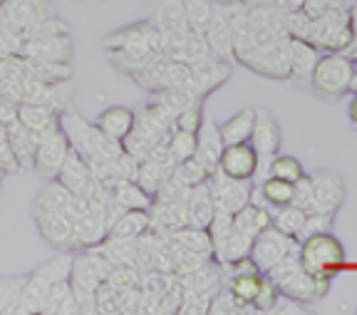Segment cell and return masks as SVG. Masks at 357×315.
I'll list each match as a JSON object with an SVG mask.
<instances>
[{
	"label": "cell",
	"mask_w": 357,
	"mask_h": 315,
	"mask_svg": "<svg viewBox=\"0 0 357 315\" xmlns=\"http://www.w3.org/2000/svg\"><path fill=\"white\" fill-rule=\"evenodd\" d=\"M60 127L67 135V139H70V146L89 167L102 162H114L124 152L122 141L105 135L95 122H87V119L79 117L73 109H65L60 114Z\"/></svg>",
	"instance_id": "6da1fadb"
},
{
	"label": "cell",
	"mask_w": 357,
	"mask_h": 315,
	"mask_svg": "<svg viewBox=\"0 0 357 315\" xmlns=\"http://www.w3.org/2000/svg\"><path fill=\"white\" fill-rule=\"evenodd\" d=\"M268 276L273 278L275 286L280 288V295L296 300L301 305L323 300L330 291V278H315L303 268L301 259H298V248L283 256L273 268L268 270Z\"/></svg>",
	"instance_id": "7a4b0ae2"
},
{
	"label": "cell",
	"mask_w": 357,
	"mask_h": 315,
	"mask_svg": "<svg viewBox=\"0 0 357 315\" xmlns=\"http://www.w3.org/2000/svg\"><path fill=\"white\" fill-rule=\"evenodd\" d=\"M112 263L95 248H79L73 251V266H70V286L77 298L79 313H95V291L100 283L107 281Z\"/></svg>",
	"instance_id": "3957f363"
},
{
	"label": "cell",
	"mask_w": 357,
	"mask_h": 315,
	"mask_svg": "<svg viewBox=\"0 0 357 315\" xmlns=\"http://www.w3.org/2000/svg\"><path fill=\"white\" fill-rule=\"evenodd\" d=\"M357 33L352 25V13L342 6L330 8L320 15L310 17L305 40L325 52H347L355 43Z\"/></svg>",
	"instance_id": "277c9868"
},
{
	"label": "cell",
	"mask_w": 357,
	"mask_h": 315,
	"mask_svg": "<svg viewBox=\"0 0 357 315\" xmlns=\"http://www.w3.org/2000/svg\"><path fill=\"white\" fill-rule=\"evenodd\" d=\"M70 266H73V254L60 251L55 259H50L47 263H43L40 268H35L33 273H28V281L22 286L17 303L13 308V315H35L40 313L45 295L55 286L57 281L70 278Z\"/></svg>",
	"instance_id": "5b68a950"
},
{
	"label": "cell",
	"mask_w": 357,
	"mask_h": 315,
	"mask_svg": "<svg viewBox=\"0 0 357 315\" xmlns=\"http://www.w3.org/2000/svg\"><path fill=\"white\" fill-rule=\"evenodd\" d=\"M298 259L310 276L333 278L335 270L345 266V248L333 231H320L298 241Z\"/></svg>",
	"instance_id": "8992f818"
},
{
	"label": "cell",
	"mask_w": 357,
	"mask_h": 315,
	"mask_svg": "<svg viewBox=\"0 0 357 315\" xmlns=\"http://www.w3.org/2000/svg\"><path fill=\"white\" fill-rule=\"evenodd\" d=\"M352 65H355V60L345 52H323L312 68L310 79H307L312 92L325 97V100H337V97L347 95Z\"/></svg>",
	"instance_id": "52a82bcc"
},
{
	"label": "cell",
	"mask_w": 357,
	"mask_h": 315,
	"mask_svg": "<svg viewBox=\"0 0 357 315\" xmlns=\"http://www.w3.org/2000/svg\"><path fill=\"white\" fill-rule=\"evenodd\" d=\"M288 43L290 35H280L268 45H258L253 50L243 52L236 62L245 65L253 72L271 79H290V62H288Z\"/></svg>",
	"instance_id": "ba28073f"
},
{
	"label": "cell",
	"mask_w": 357,
	"mask_h": 315,
	"mask_svg": "<svg viewBox=\"0 0 357 315\" xmlns=\"http://www.w3.org/2000/svg\"><path fill=\"white\" fill-rule=\"evenodd\" d=\"M30 211H33L38 233L43 236V241L47 246H52L55 251H67V254L77 251V238H75V226L70 216L57 211V208L43 206H33Z\"/></svg>",
	"instance_id": "9c48e42d"
},
{
	"label": "cell",
	"mask_w": 357,
	"mask_h": 315,
	"mask_svg": "<svg viewBox=\"0 0 357 315\" xmlns=\"http://www.w3.org/2000/svg\"><path fill=\"white\" fill-rule=\"evenodd\" d=\"M234 75V65L223 62L218 57H204L199 62L189 65V92L196 100H206L213 90L229 82V77Z\"/></svg>",
	"instance_id": "30bf717a"
},
{
	"label": "cell",
	"mask_w": 357,
	"mask_h": 315,
	"mask_svg": "<svg viewBox=\"0 0 357 315\" xmlns=\"http://www.w3.org/2000/svg\"><path fill=\"white\" fill-rule=\"evenodd\" d=\"M293 248H298L296 238L285 236L280 233L275 226H268L266 231H261L256 238H253V246H251V261L258 266L261 273H268V270L273 268L283 256H288Z\"/></svg>",
	"instance_id": "8fae6325"
},
{
	"label": "cell",
	"mask_w": 357,
	"mask_h": 315,
	"mask_svg": "<svg viewBox=\"0 0 357 315\" xmlns=\"http://www.w3.org/2000/svg\"><path fill=\"white\" fill-rule=\"evenodd\" d=\"M211 55L223 62L236 65V52H234V40H231V3H218L213 0V13L208 20L206 30H204Z\"/></svg>",
	"instance_id": "7c38bea8"
},
{
	"label": "cell",
	"mask_w": 357,
	"mask_h": 315,
	"mask_svg": "<svg viewBox=\"0 0 357 315\" xmlns=\"http://www.w3.org/2000/svg\"><path fill=\"white\" fill-rule=\"evenodd\" d=\"M67 154H70V139H67V135L57 124L55 130L40 135L38 152H35V169L43 176H47V179H55Z\"/></svg>",
	"instance_id": "4fadbf2b"
},
{
	"label": "cell",
	"mask_w": 357,
	"mask_h": 315,
	"mask_svg": "<svg viewBox=\"0 0 357 315\" xmlns=\"http://www.w3.org/2000/svg\"><path fill=\"white\" fill-rule=\"evenodd\" d=\"M312 192H315V211L337 216L345 203V179L335 169H318L310 174Z\"/></svg>",
	"instance_id": "5bb4252c"
},
{
	"label": "cell",
	"mask_w": 357,
	"mask_h": 315,
	"mask_svg": "<svg viewBox=\"0 0 357 315\" xmlns=\"http://www.w3.org/2000/svg\"><path fill=\"white\" fill-rule=\"evenodd\" d=\"M47 15H52L47 0H3L0 3V25L17 33H25L30 25L40 23Z\"/></svg>",
	"instance_id": "9a60e30c"
},
{
	"label": "cell",
	"mask_w": 357,
	"mask_h": 315,
	"mask_svg": "<svg viewBox=\"0 0 357 315\" xmlns=\"http://www.w3.org/2000/svg\"><path fill=\"white\" fill-rule=\"evenodd\" d=\"M258 169V152L251 141H238V144H226L218 159V171H223L231 179L251 181Z\"/></svg>",
	"instance_id": "2e32d148"
},
{
	"label": "cell",
	"mask_w": 357,
	"mask_h": 315,
	"mask_svg": "<svg viewBox=\"0 0 357 315\" xmlns=\"http://www.w3.org/2000/svg\"><path fill=\"white\" fill-rule=\"evenodd\" d=\"M208 186H211L216 208H223L229 214H236L238 208H243L245 203L251 201V184L248 181L231 179V176H226L218 169L208 176Z\"/></svg>",
	"instance_id": "e0dca14e"
},
{
	"label": "cell",
	"mask_w": 357,
	"mask_h": 315,
	"mask_svg": "<svg viewBox=\"0 0 357 315\" xmlns=\"http://www.w3.org/2000/svg\"><path fill=\"white\" fill-rule=\"evenodd\" d=\"M73 38L70 35H50V38H28L22 43V57H35L45 62H73Z\"/></svg>",
	"instance_id": "ac0fdd59"
},
{
	"label": "cell",
	"mask_w": 357,
	"mask_h": 315,
	"mask_svg": "<svg viewBox=\"0 0 357 315\" xmlns=\"http://www.w3.org/2000/svg\"><path fill=\"white\" fill-rule=\"evenodd\" d=\"M75 226V238H77V251L79 248H92L97 243H102L109 233V221L105 216V208L102 206H92L84 211L82 216L73 221Z\"/></svg>",
	"instance_id": "d6986e66"
},
{
	"label": "cell",
	"mask_w": 357,
	"mask_h": 315,
	"mask_svg": "<svg viewBox=\"0 0 357 315\" xmlns=\"http://www.w3.org/2000/svg\"><path fill=\"white\" fill-rule=\"evenodd\" d=\"M251 146L258 157H275L280 149V124L268 109H256V122L251 132Z\"/></svg>",
	"instance_id": "ffe728a7"
},
{
	"label": "cell",
	"mask_w": 357,
	"mask_h": 315,
	"mask_svg": "<svg viewBox=\"0 0 357 315\" xmlns=\"http://www.w3.org/2000/svg\"><path fill=\"white\" fill-rule=\"evenodd\" d=\"M55 179L60 181L62 186H67L73 194H79V197H84V194L89 192V186L95 184V174L89 169V164L75 152L73 146H70V154H67V159L62 162Z\"/></svg>",
	"instance_id": "44dd1931"
},
{
	"label": "cell",
	"mask_w": 357,
	"mask_h": 315,
	"mask_svg": "<svg viewBox=\"0 0 357 315\" xmlns=\"http://www.w3.org/2000/svg\"><path fill=\"white\" fill-rule=\"evenodd\" d=\"M213 214H216V201H213L208 181H204L199 186H191L189 197H186V226L208 229Z\"/></svg>",
	"instance_id": "7402d4cb"
},
{
	"label": "cell",
	"mask_w": 357,
	"mask_h": 315,
	"mask_svg": "<svg viewBox=\"0 0 357 315\" xmlns=\"http://www.w3.org/2000/svg\"><path fill=\"white\" fill-rule=\"evenodd\" d=\"M146 20L159 33H181V30H189L181 0H154L149 13H146Z\"/></svg>",
	"instance_id": "603a6c76"
},
{
	"label": "cell",
	"mask_w": 357,
	"mask_h": 315,
	"mask_svg": "<svg viewBox=\"0 0 357 315\" xmlns=\"http://www.w3.org/2000/svg\"><path fill=\"white\" fill-rule=\"evenodd\" d=\"M6 132H8V144H10L13 154H15L20 171L35 169V152H38L40 135L30 132L28 127H25V124H20L17 119L8 124Z\"/></svg>",
	"instance_id": "cb8c5ba5"
},
{
	"label": "cell",
	"mask_w": 357,
	"mask_h": 315,
	"mask_svg": "<svg viewBox=\"0 0 357 315\" xmlns=\"http://www.w3.org/2000/svg\"><path fill=\"white\" fill-rule=\"evenodd\" d=\"M320 57V50L305 38H290L288 43V62H290V79L307 82L312 75V68Z\"/></svg>",
	"instance_id": "d4e9b609"
},
{
	"label": "cell",
	"mask_w": 357,
	"mask_h": 315,
	"mask_svg": "<svg viewBox=\"0 0 357 315\" xmlns=\"http://www.w3.org/2000/svg\"><path fill=\"white\" fill-rule=\"evenodd\" d=\"M60 114L50 105H33V102H20L17 107V122L25 124L35 135H45V132L55 130L60 124Z\"/></svg>",
	"instance_id": "484cf974"
},
{
	"label": "cell",
	"mask_w": 357,
	"mask_h": 315,
	"mask_svg": "<svg viewBox=\"0 0 357 315\" xmlns=\"http://www.w3.org/2000/svg\"><path fill=\"white\" fill-rule=\"evenodd\" d=\"M20 65H22V77L43 79V82H50V85L73 79V65L70 62H45V60L20 55Z\"/></svg>",
	"instance_id": "4316f807"
},
{
	"label": "cell",
	"mask_w": 357,
	"mask_h": 315,
	"mask_svg": "<svg viewBox=\"0 0 357 315\" xmlns=\"http://www.w3.org/2000/svg\"><path fill=\"white\" fill-rule=\"evenodd\" d=\"M221 152H223V141H221V135H218V124L204 119V124H201V130H199V144H196L194 157L213 174V171L218 169Z\"/></svg>",
	"instance_id": "83f0119b"
},
{
	"label": "cell",
	"mask_w": 357,
	"mask_h": 315,
	"mask_svg": "<svg viewBox=\"0 0 357 315\" xmlns=\"http://www.w3.org/2000/svg\"><path fill=\"white\" fill-rule=\"evenodd\" d=\"M40 313L43 315H77L79 305L75 298V291L70 286V278L65 281H57L55 286L47 291L43 305H40Z\"/></svg>",
	"instance_id": "f1b7e54d"
},
{
	"label": "cell",
	"mask_w": 357,
	"mask_h": 315,
	"mask_svg": "<svg viewBox=\"0 0 357 315\" xmlns=\"http://www.w3.org/2000/svg\"><path fill=\"white\" fill-rule=\"evenodd\" d=\"M134 122H137V114H134L129 107H124V105L107 107L105 112H100V117L95 119V124L105 132V135L114 137V139H119V141L132 132Z\"/></svg>",
	"instance_id": "f546056e"
},
{
	"label": "cell",
	"mask_w": 357,
	"mask_h": 315,
	"mask_svg": "<svg viewBox=\"0 0 357 315\" xmlns=\"http://www.w3.org/2000/svg\"><path fill=\"white\" fill-rule=\"evenodd\" d=\"M253 122H256V107H243L241 112H236L234 117H229L226 122L218 124V135H221L223 146L251 139Z\"/></svg>",
	"instance_id": "4dcf8cb0"
},
{
	"label": "cell",
	"mask_w": 357,
	"mask_h": 315,
	"mask_svg": "<svg viewBox=\"0 0 357 315\" xmlns=\"http://www.w3.org/2000/svg\"><path fill=\"white\" fill-rule=\"evenodd\" d=\"M268 226H271V211H268L263 203L248 201L243 208H238L234 214V229L245 233L248 238H256Z\"/></svg>",
	"instance_id": "1f68e13d"
},
{
	"label": "cell",
	"mask_w": 357,
	"mask_h": 315,
	"mask_svg": "<svg viewBox=\"0 0 357 315\" xmlns=\"http://www.w3.org/2000/svg\"><path fill=\"white\" fill-rule=\"evenodd\" d=\"M151 216L149 211L142 208H124L122 214L117 216V221L109 226L107 236H122V238H139L144 231H149Z\"/></svg>",
	"instance_id": "d6a6232c"
},
{
	"label": "cell",
	"mask_w": 357,
	"mask_h": 315,
	"mask_svg": "<svg viewBox=\"0 0 357 315\" xmlns=\"http://www.w3.org/2000/svg\"><path fill=\"white\" fill-rule=\"evenodd\" d=\"M305 219H307V214L303 208L293 206V203H285V206H278L273 214H271V226H275L285 236L301 241L303 233H305Z\"/></svg>",
	"instance_id": "836d02e7"
},
{
	"label": "cell",
	"mask_w": 357,
	"mask_h": 315,
	"mask_svg": "<svg viewBox=\"0 0 357 315\" xmlns=\"http://www.w3.org/2000/svg\"><path fill=\"white\" fill-rule=\"evenodd\" d=\"M263 276H266V273H261V270H248V273H226V276H223V286L234 293L236 300L251 305L253 298H256L258 288H261Z\"/></svg>",
	"instance_id": "e575fe53"
},
{
	"label": "cell",
	"mask_w": 357,
	"mask_h": 315,
	"mask_svg": "<svg viewBox=\"0 0 357 315\" xmlns=\"http://www.w3.org/2000/svg\"><path fill=\"white\" fill-rule=\"evenodd\" d=\"M172 241H176L181 248L186 251H194V254H201V256H211L213 259V243H211V236H208L206 229H196V226H181V229L172 231L169 233Z\"/></svg>",
	"instance_id": "d590c367"
},
{
	"label": "cell",
	"mask_w": 357,
	"mask_h": 315,
	"mask_svg": "<svg viewBox=\"0 0 357 315\" xmlns=\"http://www.w3.org/2000/svg\"><path fill=\"white\" fill-rule=\"evenodd\" d=\"M95 251H100L112 266L117 263H132L137 256V238H122V236H107L102 243L92 246Z\"/></svg>",
	"instance_id": "8d00e7d4"
},
{
	"label": "cell",
	"mask_w": 357,
	"mask_h": 315,
	"mask_svg": "<svg viewBox=\"0 0 357 315\" xmlns=\"http://www.w3.org/2000/svg\"><path fill=\"white\" fill-rule=\"evenodd\" d=\"M112 194H114V199H117V203L122 208H142V211H149V206H151V197L137 184V181L119 179L117 184L112 186Z\"/></svg>",
	"instance_id": "74e56055"
},
{
	"label": "cell",
	"mask_w": 357,
	"mask_h": 315,
	"mask_svg": "<svg viewBox=\"0 0 357 315\" xmlns=\"http://www.w3.org/2000/svg\"><path fill=\"white\" fill-rule=\"evenodd\" d=\"M258 194H261V201L268 206H285L293 199V184L283 181L278 176H266L263 181H258Z\"/></svg>",
	"instance_id": "f35d334b"
},
{
	"label": "cell",
	"mask_w": 357,
	"mask_h": 315,
	"mask_svg": "<svg viewBox=\"0 0 357 315\" xmlns=\"http://www.w3.org/2000/svg\"><path fill=\"white\" fill-rule=\"evenodd\" d=\"M251 246H253V238H248L245 233H241V231L234 229L229 233V238H226V243H223V246L216 251V256H213V259H216L221 266L234 263V261L245 259V256L251 254Z\"/></svg>",
	"instance_id": "ab89813d"
},
{
	"label": "cell",
	"mask_w": 357,
	"mask_h": 315,
	"mask_svg": "<svg viewBox=\"0 0 357 315\" xmlns=\"http://www.w3.org/2000/svg\"><path fill=\"white\" fill-rule=\"evenodd\" d=\"M169 171H164L162 167L156 162H151V159H142L139 162V169H137V176H134V181L144 189L146 194H149L151 199H154V194L159 192L164 186V181L169 179Z\"/></svg>",
	"instance_id": "60d3db41"
},
{
	"label": "cell",
	"mask_w": 357,
	"mask_h": 315,
	"mask_svg": "<svg viewBox=\"0 0 357 315\" xmlns=\"http://www.w3.org/2000/svg\"><path fill=\"white\" fill-rule=\"evenodd\" d=\"M196 144H199V135H194V132L176 130V127L169 132L167 146H169V152H172V157L176 159V164L178 162H186V159L194 157V154H196Z\"/></svg>",
	"instance_id": "b9f144b4"
},
{
	"label": "cell",
	"mask_w": 357,
	"mask_h": 315,
	"mask_svg": "<svg viewBox=\"0 0 357 315\" xmlns=\"http://www.w3.org/2000/svg\"><path fill=\"white\" fill-rule=\"evenodd\" d=\"M181 6H184L186 13V25L189 30L194 33H204L211 20V13H213V0H181Z\"/></svg>",
	"instance_id": "7bdbcfd3"
},
{
	"label": "cell",
	"mask_w": 357,
	"mask_h": 315,
	"mask_svg": "<svg viewBox=\"0 0 357 315\" xmlns=\"http://www.w3.org/2000/svg\"><path fill=\"white\" fill-rule=\"evenodd\" d=\"M172 176L191 189V186H199V184H204V181H208L211 171H208L196 157H191V159H186V162H178Z\"/></svg>",
	"instance_id": "ee69618b"
},
{
	"label": "cell",
	"mask_w": 357,
	"mask_h": 315,
	"mask_svg": "<svg viewBox=\"0 0 357 315\" xmlns=\"http://www.w3.org/2000/svg\"><path fill=\"white\" fill-rule=\"evenodd\" d=\"M303 174H305L303 164L296 157H290V154H275L271 159V167H268V176H278V179L290 181V184H296Z\"/></svg>",
	"instance_id": "f6af8a7d"
},
{
	"label": "cell",
	"mask_w": 357,
	"mask_h": 315,
	"mask_svg": "<svg viewBox=\"0 0 357 315\" xmlns=\"http://www.w3.org/2000/svg\"><path fill=\"white\" fill-rule=\"evenodd\" d=\"M154 102L164 105L169 112L178 114L181 109L189 107L191 102H196V97L191 95L189 90H184V87H164V90H156L154 92Z\"/></svg>",
	"instance_id": "bcb514c9"
},
{
	"label": "cell",
	"mask_w": 357,
	"mask_h": 315,
	"mask_svg": "<svg viewBox=\"0 0 357 315\" xmlns=\"http://www.w3.org/2000/svg\"><path fill=\"white\" fill-rule=\"evenodd\" d=\"M28 276H0V315H10Z\"/></svg>",
	"instance_id": "7dc6e473"
},
{
	"label": "cell",
	"mask_w": 357,
	"mask_h": 315,
	"mask_svg": "<svg viewBox=\"0 0 357 315\" xmlns=\"http://www.w3.org/2000/svg\"><path fill=\"white\" fill-rule=\"evenodd\" d=\"M95 313L102 315H119L122 313V293L112 288L109 283H100L95 291Z\"/></svg>",
	"instance_id": "c3c4849f"
},
{
	"label": "cell",
	"mask_w": 357,
	"mask_h": 315,
	"mask_svg": "<svg viewBox=\"0 0 357 315\" xmlns=\"http://www.w3.org/2000/svg\"><path fill=\"white\" fill-rule=\"evenodd\" d=\"M50 35H70V25L65 23V17L60 15H47L43 17L40 23L30 25L25 33H22V38L28 40V38H50Z\"/></svg>",
	"instance_id": "681fc988"
},
{
	"label": "cell",
	"mask_w": 357,
	"mask_h": 315,
	"mask_svg": "<svg viewBox=\"0 0 357 315\" xmlns=\"http://www.w3.org/2000/svg\"><path fill=\"white\" fill-rule=\"evenodd\" d=\"M208 236H211V243H213V256H216L218 248L226 243L229 233L234 231V214L229 211H223V208H216V214H213L211 224H208Z\"/></svg>",
	"instance_id": "f907efd6"
},
{
	"label": "cell",
	"mask_w": 357,
	"mask_h": 315,
	"mask_svg": "<svg viewBox=\"0 0 357 315\" xmlns=\"http://www.w3.org/2000/svg\"><path fill=\"white\" fill-rule=\"evenodd\" d=\"M280 300V288L275 286V281L271 276H263L261 281V288H258L256 298H253V310H258V313H271V310H275V305H278Z\"/></svg>",
	"instance_id": "816d5d0a"
},
{
	"label": "cell",
	"mask_w": 357,
	"mask_h": 315,
	"mask_svg": "<svg viewBox=\"0 0 357 315\" xmlns=\"http://www.w3.org/2000/svg\"><path fill=\"white\" fill-rule=\"evenodd\" d=\"M139 270L134 268L132 263H117L112 266L109 276H107V283H109L112 288H117L119 293L129 291V288H137L139 286Z\"/></svg>",
	"instance_id": "f5cc1de1"
},
{
	"label": "cell",
	"mask_w": 357,
	"mask_h": 315,
	"mask_svg": "<svg viewBox=\"0 0 357 315\" xmlns=\"http://www.w3.org/2000/svg\"><path fill=\"white\" fill-rule=\"evenodd\" d=\"M176 243V241H174ZM211 256H201V254H194V251H186L176 243V256H174V276H189L194 273L196 268L206 263Z\"/></svg>",
	"instance_id": "db71d44e"
},
{
	"label": "cell",
	"mask_w": 357,
	"mask_h": 315,
	"mask_svg": "<svg viewBox=\"0 0 357 315\" xmlns=\"http://www.w3.org/2000/svg\"><path fill=\"white\" fill-rule=\"evenodd\" d=\"M201 124H204V107H201V100L191 102L189 107L181 109V112L176 114V119H174V127H176V130L194 132V135H199Z\"/></svg>",
	"instance_id": "11a10c76"
},
{
	"label": "cell",
	"mask_w": 357,
	"mask_h": 315,
	"mask_svg": "<svg viewBox=\"0 0 357 315\" xmlns=\"http://www.w3.org/2000/svg\"><path fill=\"white\" fill-rule=\"evenodd\" d=\"M290 203L303 208L305 214H312V211H315V192H312L310 176L307 174H303L301 179L293 184V199H290Z\"/></svg>",
	"instance_id": "9f6ffc18"
},
{
	"label": "cell",
	"mask_w": 357,
	"mask_h": 315,
	"mask_svg": "<svg viewBox=\"0 0 357 315\" xmlns=\"http://www.w3.org/2000/svg\"><path fill=\"white\" fill-rule=\"evenodd\" d=\"M17 171H20V167H17L10 144H8L6 124H0V174H17Z\"/></svg>",
	"instance_id": "6f0895ef"
},
{
	"label": "cell",
	"mask_w": 357,
	"mask_h": 315,
	"mask_svg": "<svg viewBox=\"0 0 357 315\" xmlns=\"http://www.w3.org/2000/svg\"><path fill=\"white\" fill-rule=\"evenodd\" d=\"M335 224L333 214H323V211H312L305 219V233L303 236H310V233H320V231H330Z\"/></svg>",
	"instance_id": "680465c9"
},
{
	"label": "cell",
	"mask_w": 357,
	"mask_h": 315,
	"mask_svg": "<svg viewBox=\"0 0 357 315\" xmlns=\"http://www.w3.org/2000/svg\"><path fill=\"white\" fill-rule=\"evenodd\" d=\"M0 97L8 102H22V77H6L0 79Z\"/></svg>",
	"instance_id": "91938a15"
},
{
	"label": "cell",
	"mask_w": 357,
	"mask_h": 315,
	"mask_svg": "<svg viewBox=\"0 0 357 315\" xmlns=\"http://www.w3.org/2000/svg\"><path fill=\"white\" fill-rule=\"evenodd\" d=\"M17 107L20 105H15V102H8V100H3L0 97V124H10V122H15L17 119Z\"/></svg>",
	"instance_id": "94428289"
},
{
	"label": "cell",
	"mask_w": 357,
	"mask_h": 315,
	"mask_svg": "<svg viewBox=\"0 0 357 315\" xmlns=\"http://www.w3.org/2000/svg\"><path fill=\"white\" fill-rule=\"evenodd\" d=\"M347 117H350L352 127H357V95H352L350 107H347Z\"/></svg>",
	"instance_id": "6125c7cd"
},
{
	"label": "cell",
	"mask_w": 357,
	"mask_h": 315,
	"mask_svg": "<svg viewBox=\"0 0 357 315\" xmlns=\"http://www.w3.org/2000/svg\"><path fill=\"white\" fill-rule=\"evenodd\" d=\"M347 92H352V95H357V62L352 65V75H350V87H347Z\"/></svg>",
	"instance_id": "be15d7a7"
},
{
	"label": "cell",
	"mask_w": 357,
	"mask_h": 315,
	"mask_svg": "<svg viewBox=\"0 0 357 315\" xmlns=\"http://www.w3.org/2000/svg\"><path fill=\"white\" fill-rule=\"evenodd\" d=\"M350 13H352V25H355V33H357V6H355V8H352V10H350Z\"/></svg>",
	"instance_id": "e7e4bbea"
}]
</instances>
